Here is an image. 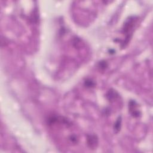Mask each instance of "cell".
<instances>
[{
  "instance_id": "6da1fadb",
  "label": "cell",
  "mask_w": 153,
  "mask_h": 153,
  "mask_svg": "<svg viewBox=\"0 0 153 153\" xmlns=\"http://www.w3.org/2000/svg\"><path fill=\"white\" fill-rule=\"evenodd\" d=\"M97 143V139H96L95 136H90V138H88V143L90 145L91 147L96 146V143Z\"/></svg>"
}]
</instances>
